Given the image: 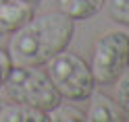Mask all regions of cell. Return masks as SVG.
<instances>
[{
    "instance_id": "cell-1",
    "label": "cell",
    "mask_w": 129,
    "mask_h": 122,
    "mask_svg": "<svg viewBox=\"0 0 129 122\" xmlns=\"http://www.w3.org/2000/svg\"><path fill=\"white\" fill-rule=\"evenodd\" d=\"M73 33V21L60 11L34 15L25 25H21L15 33H11L6 52L13 64L44 66L52 56L69 48Z\"/></svg>"
},
{
    "instance_id": "cell-2",
    "label": "cell",
    "mask_w": 129,
    "mask_h": 122,
    "mask_svg": "<svg viewBox=\"0 0 129 122\" xmlns=\"http://www.w3.org/2000/svg\"><path fill=\"white\" fill-rule=\"evenodd\" d=\"M2 89L11 101L29 103L34 108L44 110L46 114L62 101L60 93L54 89L52 81L48 79L46 72L40 70V66L13 64L9 77L2 83Z\"/></svg>"
},
{
    "instance_id": "cell-3",
    "label": "cell",
    "mask_w": 129,
    "mask_h": 122,
    "mask_svg": "<svg viewBox=\"0 0 129 122\" xmlns=\"http://www.w3.org/2000/svg\"><path fill=\"white\" fill-rule=\"evenodd\" d=\"M44 66L48 79L52 81L54 89L60 93L62 99L79 101V99H87L94 93L96 79L92 75L90 64L81 56L62 50L56 56H52Z\"/></svg>"
},
{
    "instance_id": "cell-4",
    "label": "cell",
    "mask_w": 129,
    "mask_h": 122,
    "mask_svg": "<svg viewBox=\"0 0 129 122\" xmlns=\"http://www.w3.org/2000/svg\"><path fill=\"white\" fill-rule=\"evenodd\" d=\"M92 75L98 85H112L129 70V35L125 31H106L92 50Z\"/></svg>"
},
{
    "instance_id": "cell-5",
    "label": "cell",
    "mask_w": 129,
    "mask_h": 122,
    "mask_svg": "<svg viewBox=\"0 0 129 122\" xmlns=\"http://www.w3.org/2000/svg\"><path fill=\"white\" fill-rule=\"evenodd\" d=\"M31 17H34V4L23 0H2L0 2V37L15 33Z\"/></svg>"
},
{
    "instance_id": "cell-6",
    "label": "cell",
    "mask_w": 129,
    "mask_h": 122,
    "mask_svg": "<svg viewBox=\"0 0 129 122\" xmlns=\"http://www.w3.org/2000/svg\"><path fill=\"white\" fill-rule=\"evenodd\" d=\"M85 120H90V122H119V120H127V118L112 97L98 93V95H94V101L85 114Z\"/></svg>"
},
{
    "instance_id": "cell-7",
    "label": "cell",
    "mask_w": 129,
    "mask_h": 122,
    "mask_svg": "<svg viewBox=\"0 0 129 122\" xmlns=\"http://www.w3.org/2000/svg\"><path fill=\"white\" fill-rule=\"evenodd\" d=\"M48 114L23 101L0 103V122H44Z\"/></svg>"
},
{
    "instance_id": "cell-8",
    "label": "cell",
    "mask_w": 129,
    "mask_h": 122,
    "mask_svg": "<svg viewBox=\"0 0 129 122\" xmlns=\"http://www.w3.org/2000/svg\"><path fill=\"white\" fill-rule=\"evenodd\" d=\"M106 0H58V11L71 21H85L102 11Z\"/></svg>"
},
{
    "instance_id": "cell-9",
    "label": "cell",
    "mask_w": 129,
    "mask_h": 122,
    "mask_svg": "<svg viewBox=\"0 0 129 122\" xmlns=\"http://www.w3.org/2000/svg\"><path fill=\"white\" fill-rule=\"evenodd\" d=\"M48 120L52 122H69V120H85V112H81L79 108L71 103H58L48 112Z\"/></svg>"
},
{
    "instance_id": "cell-10",
    "label": "cell",
    "mask_w": 129,
    "mask_h": 122,
    "mask_svg": "<svg viewBox=\"0 0 129 122\" xmlns=\"http://www.w3.org/2000/svg\"><path fill=\"white\" fill-rule=\"evenodd\" d=\"M104 4L112 21L129 27V0H106Z\"/></svg>"
},
{
    "instance_id": "cell-11",
    "label": "cell",
    "mask_w": 129,
    "mask_h": 122,
    "mask_svg": "<svg viewBox=\"0 0 129 122\" xmlns=\"http://www.w3.org/2000/svg\"><path fill=\"white\" fill-rule=\"evenodd\" d=\"M115 101L119 103V108L123 110L125 118L129 120V72L121 75L117 81V91H115Z\"/></svg>"
},
{
    "instance_id": "cell-12",
    "label": "cell",
    "mask_w": 129,
    "mask_h": 122,
    "mask_svg": "<svg viewBox=\"0 0 129 122\" xmlns=\"http://www.w3.org/2000/svg\"><path fill=\"white\" fill-rule=\"evenodd\" d=\"M13 68V60L6 50H0V87H2V83L6 81V77H9V72Z\"/></svg>"
},
{
    "instance_id": "cell-13",
    "label": "cell",
    "mask_w": 129,
    "mask_h": 122,
    "mask_svg": "<svg viewBox=\"0 0 129 122\" xmlns=\"http://www.w3.org/2000/svg\"><path fill=\"white\" fill-rule=\"evenodd\" d=\"M23 2H29V4H38V2H42V0H23Z\"/></svg>"
},
{
    "instance_id": "cell-14",
    "label": "cell",
    "mask_w": 129,
    "mask_h": 122,
    "mask_svg": "<svg viewBox=\"0 0 129 122\" xmlns=\"http://www.w3.org/2000/svg\"><path fill=\"white\" fill-rule=\"evenodd\" d=\"M0 2H2V0H0Z\"/></svg>"
},
{
    "instance_id": "cell-15",
    "label": "cell",
    "mask_w": 129,
    "mask_h": 122,
    "mask_svg": "<svg viewBox=\"0 0 129 122\" xmlns=\"http://www.w3.org/2000/svg\"><path fill=\"white\" fill-rule=\"evenodd\" d=\"M0 103H2V101H0Z\"/></svg>"
}]
</instances>
